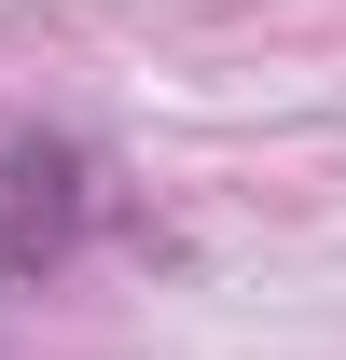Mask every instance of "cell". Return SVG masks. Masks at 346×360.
<instances>
[{"instance_id": "6da1fadb", "label": "cell", "mask_w": 346, "mask_h": 360, "mask_svg": "<svg viewBox=\"0 0 346 360\" xmlns=\"http://www.w3.org/2000/svg\"><path fill=\"white\" fill-rule=\"evenodd\" d=\"M84 208H97V180H84L70 139H14V153H0V264L14 277L70 264V250H84Z\"/></svg>"}]
</instances>
